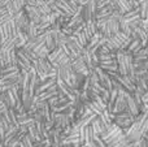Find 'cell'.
Masks as SVG:
<instances>
[{
  "instance_id": "6da1fadb",
  "label": "cell",
  "mask_w": 148,
  "mask_h": 147,
  "mask_svg": "<svg viewBox=\"0 0 148 147\" xmlns=\"http://www.w3.org/2000/svg\"><path fill=\"white\" fill-rule=\"evenodd\" d=\"M100 137L103 138V141L109 147H125L130 142V141L126 138L123 129H121L114 122L108 125V128L104 130V133H103Z\"/></svg>"
},
{
  "instance_id": "5b68a950",
  "label": "cell",
  "mask_w": 148,
  "mask_h": 147,
  "mask_svg": "<svg viewBox=\"0 0 148 147\" xmlns=\"http://www.w3.org/2000/svg\"><path fill=\"white\" fill-rule=\"evenodd\" d=\"M142 48H144V46H143V43H142L140 39L133 38V39H131V42L129 43V46H127V48H126V51L130 52V54L134 56V55L138 54V52L140 51Z\"/></svg>"
},
{
  "instance_id": "9c48e42d",
  "label": "cell",
  "mask_w": 148,
  "mask_h": 147,
  "mask_svg": "<svg viewBox=\"0 0 148 147\" xmlns=\"http://www.w3.org/2000/svg\"><path fill=\"white\" fill-rule=\"evenodd\" d=\"M139 26H140V27L148 34V18H142L140 25H139Z\"/></svg>"
},
{
  "instance_id": "ba28073f",
  "label": "cell",
  "mask_w": 148,
  "mask_h": 147,
  "mask_svg": "<svg viewBox=\"0 0 148 147\" xmlns=\"http://www.w3.org/2000/svg\"><path fill=\"white\" fill-rule=\"evenodd\" d=\"M146 111H148V91H146L142 96V112Z\"/></svg>"
},
{
  "instance_id": "30bf717a",
  "label": "cell",
  "mask_w": 148,
  "mask_h": 147,
  "mask_svg": "<svg viewBox=\"0 0 148 147\" xmlns=\"http://www.w3.org/2000/svg\"><path fill=\"white\" fill-rule=\"evenodd\" d=\"M135 1V7H139V4H142V3L147 1V0H134Z\"/></svg>"
},
{
  "instance_id": "52a82bcc",
  "label": "cell",
  "mask_w": 148,
  "mask_h": 147,
  "mask_svg": "<svg viewBox=\"0 0 148 147\" xmlns=\"http://www.w3.org/2000/svg\"><path fill=\"white\" fill-rule=\"evenodd\" d=\"M139 12H140L142 18H148V0L139 4Z\"/></svg>"
},
{
  "instance_id": "8992f818",
  "label": "cell",
  "mask_w": 148,
  "mask_h": 147,
  "mask_svg": "<svg viewBox=\"0 0 148 147\" xmlns=\"http://www.w3.org/2000/svg\"><path fill=\"white\" fill-rule=\"evenodd\" d=\"M116 5H117V9L120 10L121 13H126L129 12V10H131L133 8H135V5H134V3L131 1V0H114Z\"/></svg>"
},
{
  "instance_id": "277c9868",
  "label": "cell",
  "mask_w": 148,
  "mask_h": 147,
  "mask_svg": "<svg viewBox=\"0 0 148 147\" xmlns=\"http://www.w3.org/2000/svg\"><path fill=\"white\" fill-rule=\"evenodd\" d=\"M126 103H127V108L126 109H127L130 113H133L135 117L139 116V113L142 112V108H140V106L135 102L133 94L129 93V91H127V94H126Z\"/></svg>"
},
{
  "instance_id": "7a4b0ae2",
  "label": "cell",
  "mask_w": 148,
  "mask_h": 147,
  "mask_svg": "<svg viewBox=\"0 0 148 147\" xmlns=\"http://www.w3.org/2000/svg\"><path fill=\"white\" fill-rule=\"evenodd\" d=\"M133 36L130 34L125 33V31L120 30L118 33H116L114 35L107 38V42H105V46L113 52L121 51V49H126L129 46V43L131 42Z\"/></svg>"
},
{
  "instance_id": "8fae6325",
  "label": "cell",
  "mask_w": 148,
  "mask_h": 147,
  "mask_svg": "<svg viewBox=\"0 0 148 147\" xmlns=\"http://www.w3.org/2000/svg\"><path fill=\"white\" fill-rule=\"evenodd\" d=\"M146 139H147V142H148V138H147V137H146Z\"/></svg>"
},
{
  "instance_id": "3957f363",
  "label": "cell",
  "mask_w": 148,
  "mask_h": 147,
  "mask_svg": "<svg viewBox=\"0 0 148 147\" xmlns=\"http://www.w3.org/2000/svg\"><path fill=\"white\" fill-rule=\"evenodd\" d=\"M134 121H135V116H134L133 113H130L127 109L120 112V113L113 115V122L117 124L121 129H126V128H129Z\"/></svg>"
}]
</instances>
